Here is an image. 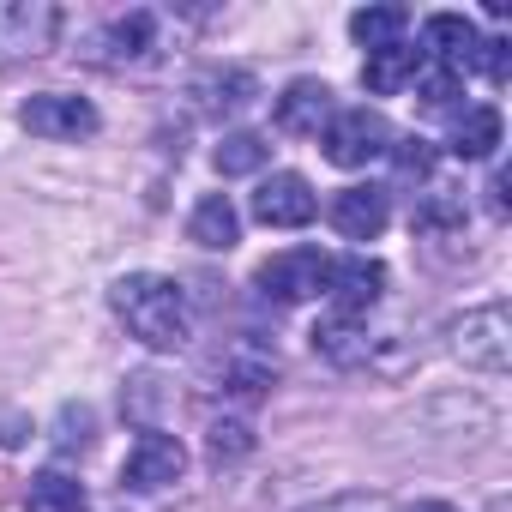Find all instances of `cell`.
<instances>
[{"instance_id": "1", "label": "cell", "mask_w": 512, "mask_h": 512, "mask_svg": "<svg viewBox=\"0 0 512 512\" xmlns=\"http://www.w3.org/2000/svg\"><path fill=\"white\" fill-rule=\"evenodd\" d=\"M109 308L127 326V338H139L145 350H187V338H193V308L175 278L127 272V278H115Z\"/></svg>"}, {"instance_id": "2", "label": "cell", "mask_w": 512, "mask_h": 512, "mask_svg": "<svg viewBox=\"0 0 512 512\" xmlns=\"http://www.w3.org/2000/svg\"><path fill=\"white\" fill-rule=\"evenodd\" d=\"M446 350H452V362H464L470 374H506V368H512V314H506V302L464 308V314L446 326Z\"/></svg>"}, {"instance_id": "3", "label": "cell", "mask_w": 512, "mask_h": 512, "mask_svg": "<svg viewBox=\"0 0 512 512\" xmlns=\"http://www.w3.org/2000/svg\"><path fill=\"white\" fill-rule=\"evenodd\" d=\"M320 145H326V163H338V169H368L374 157L392 151V127H386L380 109L356 103V109H338V115L326 121Z\"/></svg>"}, {"instance_id": "4", "label": "cell", "mask_w": 512, "mask_h": 512, "mask_svg": "<svg viewBox=\"0 0 512 512\" xmlns=\"http://www.w3.org/2000/svg\"><path fill=\"white\" fill-rule=\"evenodd\" d=\"M326 278H332V260H326L320 247H284V253H272V260L253 272L260 296L266 302H284V308L326 296Z\"/></svg>"}, {"instance_id": "5", "label": "cell", "mask_w": 512, "mask_h": 512, "mask_svg": "<svg viewBox=\"0 0 512 512\" xmlns=\"http://www.w3.org/2000/svg\"><path fill=\"white\" fill-rule=\"evenodd\" d=\"M61 37V7L49 0H0V67L49 55Z\"/></svg>"}, {"instance_id": "6", "label": "cell", "mask_w": 512, "mask_h": 512, "mask_svg": "<svg viewBox=\"0 0 512 512\" xmlns=\"http://www.w3.org/2000/svg\"><path fill=\"white\" fill-rule=\"evenodd\" d=\"M19 127L37 139H91L97 133V109L73 91H37L19 103Z\"/></svg>"}, {"instance_id": "7", "label": "cell", "mask_w": 512, "mask_h": 512, "mask_svg": "<svg viewBox=\"0 0 512 512\" xmlns=\"http://www.w3.org/2000/svg\"><path fill=\"white\" fill-rule=\"evenodd\" d=\"M181 476H187V446H181L175 434H163V428H145V434L133 440L127 464H121V488H139V494L169 488V482H181Z\"/></svg>"}, {"instance_id": "8", "label": "cell", "mask_w": 512, "mask_h": 512, "mask_svg": "<svg viewBox=\"0 0 512 512\" xmlns=\"http://www.w3.org/2000/svg\"><path fill=\"white\" fill-rule=\"evenodd\" d=\"M314 211H320V193H314V181L296 175V169L266 175L260 193H253V217H260L266 229H302V223H314Z\"/></svg>"}, {"instance_id": "9", "label": "cell", "mask_w": 512, "mask_h": 512, "mask_svg": "<svg viewBox=\"0 0 512 512\" xmlns=\"http://www.w3.org/2000/svg\"><path fill=\"white\" fill-rule=\"evenodd\" d=\"M272 380H278V356H272L266 344H253V338H241V344L217 362V392L235 398V404H260V398L272 392Z\"/></svg>"}, {"instance_id": "10", "label": "cell", "mask_w": 512, "mask_h": 512, "mask_svg": "<svg viewBox=\"0 0 512 512\" xmlns=\"http://www.w3.org/2000/svg\"><path fill=\"white\" fill-rule=\"evenodd\" d=\"M326 296H332V314H350V320H362V314H368V308L386 296V266H380V260H368V253L332 260Z\"/></svg>"}, {"instance_id": "11", "label": "cell", "mask_w": 512, "mask_h": 512, "mask_svg": "<svg viewBox=\"0 0 512 512\" xmlns=\"http://www.w3.org/2000/svg\"><path fill=\"white\" fill-rule=\"evenodd\" d=\"M332 115H338V103H332V85H326V79H290L284 97H278V127H284V133L320 139Z\"/></svg>"}, {"instance_id": "12", "label": "cell", "mask_w": 512, "mask_h": 512, "mask_svg": "<svg viewBox=\"0 0 512 512\" xmlns=\"http://www.w3.org/2000/svg\"><path fill=\"white\" fill-rule=\"evenodd\" d=\"M97 49H103V55H97L103 67H133V61H145V55L157 49V13L133 7V13L109 19L103 37H97Z\"/></svg>"}, {"instance_id": "13", "label": "cell", "mask_w": 512, "mask_h": 512, "mask_svg": "<svg viewBox=\"0 0 512 512\" xmlns=\"http://www.w3.org/2000/svg\"><path fill=\"white\" fill-rule=\"evenodd\" d=\"M386 217H392V205H386L380 187H344V193L332 199V229H338L344 241H374V235L386 229Z\"/></svg>"}, {"instance_id": "14", "label": "cell", "mask_w": 512, "mask_h": 512, "mask_svg": "<svg viewBox=\"0 0 512 512\" xmlns=\"http://www.w3.org/2000/svg\"><path fill=\"white\" fill-rule=\"evenodd\" d=\"M308 338H314V356H320V362H332V368H362V362L374 356L368 326H362V320H350V314H326Z\"/></svg>"}, {"instance_id": "15", "label": "cell", "mask_w": 512, "mask_h": 512, "mask_svg": "<svg viewBox=\"0 0 512 512\" xmlns=\"http://www.w3.org/2000/svg\"><path fill=\"white\" fill-rule=\"evenodd\" d=\"M422 43H428L434 67L464 73V67H470V55H476V43H482V31H476L464 13H434V19L422 25Z\"/></svg>"}, {"instance_id": "16", "label": "cell", "mask_w": 512, "mask_h": 512, "mask_svg": "<svg viewBox=\"0 0 512 512\" xmlns=\"http://www.w3.org/2000/svg\"><path fill=\"white\" fill-rule=\"evenodd\" d=\"M253 73L247 67H211V73H199L193 85H187V97H199V109L205 115H235V109H247L253 103Z\"/></svg>"}, {"instance_id": "17", "label": "cell", "mask_w": 512, "mask_h": 512, "mask_svg": "<svg viewBox=\"0 0 512 512\" xmlns=\"http://www.w3.org/2000/svg\"><path fill=\"white\" fill-rule=\"evenodd\" d=\"M187 241H199V247H211V253H229V247L241 241V211L229 205V193H205V199L193 205Z\"/></svg>"}, {"instance_id": "18", "label": "cell", "mask_w": 512, "mask_h": 512, "mask_svg": "<svg viewBox=\"0 0 512 512\" xmlns=\"http://www.w3.org/2000/svg\"><path fill=\"white\" fill-rule=\"evenodd\" d=\"M500 109H488V103H476V109H464L458 115V127H452V157H464V163H488L494 151H500Z\"/></svg>"}, {"instance_id": "19", "label": "cell", "mask_w": 512, "mask_h": 512, "mask_svg": "<svg viewBox=\"0 0 512 512\" xmlns=\"http://www.w3.org/2000/svg\"><path fill=\"white\" fill-rule=\"evenodd\" d=\"M422 73V49H404V43H392V49H374L368 61H362V85L374 91V97H398L410 79Z\"/></svg>"}, {"instance_id": "20", "label": "cell", "mask_w": 512, "mask_h": 512, "mask_svg": "<svg viewBox=\"0 0 512 512\" xmlns=\"http://www.w3.org/2000/svg\"><path fill=\"white\" fill-rule=\"evenodd\" d=\"M410 229H416V235H458V229H464V193L428 187V193L416 199V211H410Z\"/></svg>"}, {"instance_id": "21", "label": "cell", "mask_w": 512, "mask_h": 512, "mask_svg": "<svg viewBox=\"0 0 512 512\" xmlns=\"http://www.w3.org/2000/svg\"><path fill=\"white\" fill-rule=\"evenodd\" d=\"M25 512H85V488H79V476H67V470H43V476H31Z\"/></svg>"}, {"instance_id": "22", "label": "cell", "mask_w": 512, "mask_h": 512, "mask_svg": "<svg viewBox=\"0 0 512 512\" xmlns=\"http://www.w3.org/2000/svg\"><path fill=\"white\" fill-rule=\"evenodd\" d=\"M404 25H410V13H404V7H362V13L350 19V37L374 55V49L404 43Z\"/></svg>"}, {"instance_id": "23", "label": "cell", "mask_w": 512, "mask_h": 512, "mask_svg": "<svg viewBox=\"0 0 512 512\" xmlns=\"http://www.w3.org/2000/svg\"><path fill=\"white\" fill-rule=\"evenodd\" d=\"M253 452V422L247 416H211V428H205V458L223 470V464H241Z\"/></svg>"}, {"instance_id": "24", "label": "cell", "mask_w": 512, "mask_h": 512, "mask_svg": "<svg viewBox=\"0 0 512 512\" xmlns=\"http://www.w3.org/2000/svg\"><path fill=\"white\" fill-rule=\"evenodd\" d=\"M266 157H272V145L260 133H223V145L211 151L217 175H253V169H266Z\"/></svg>"}, {"instance_id": "25", "label": "cell", "mask_w": 512, "mask_h": 512, "mask_svg": "<svg viewBox=\"0 0 512 512\" xmlns=\"http://www.w3.org/2000/svg\"><path fill=\"white\" fill-rule=\"evenodd\" d=\"M410 85H416V103H422L428 115H446V109H458V97H464V73L434 67V61H422V73H416Z\"/></svg>"}, {"instance_id": "26", "label": "cell", "mask_w": 512, "mask_h": 512, "mask_svg": "<svg viewBox=\"0 0 512 512\" xmlns=\"http://www.w3.org/2000/svg\"><path fill=\"white\" fill-rule=\"evenodd\" d=\"M97 440V416L85 410V404H67L61 416H55V452H85Z\"/></svg>"}, {"instance_id": "27", "label": "cell", "mask_w": 512, "mask_h": 512, "mask_svg": "<svg viewBox=\"0 0 512 512\" xmlns=\"http://www.w3.org/2000/svg\"><path fill=\"white\" fill-rule=\"evenodd\" d=\"M392 163H398V175H404V181H428V175H434V139L404 133V139L392 145Z\"/></svg>"}, {"instance_id": "28", "label": "cell", "mask_w": 512, "mask_h": 512, "mask_svg": "<svg viewBox=\"0 0 512 512\" xmlns=\"http://www.w3.org/2000/svg\"><path fill=\"white\" fill-rule=\"evenodd\" d=\"M302 512H392V494H380V488H344V494H326V500H314Z\"/></svg>"}, {"instance_id": "29", "label": "cell", "mask_w": 512, "mask_h": 512, "mask_svg": "<svg viewBox=\"0 0 512 512\" xmlns=\"http://www.w3.org/2000/svg\"><path fill=\"white\" fill-rule=\"evenodd\" d=\"M470 67H476L488 85H506V73H512V43H506V37H482L476 55H470Z\"/></svg>"}, {"instance_id": "30", "label": "cell", "mask_w": 512, "mask_h": 512, "mask_svg": "<svg viewBox=\"0 0 512 512\" xmlns=\"http://www.w3.org/2000/svg\"><path fill=\"white\" fill-rule=\"evenodd\" d=\"M410 512H458V506H446V500H416Z\"/></svg>"}]
</instances>
